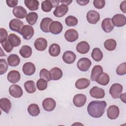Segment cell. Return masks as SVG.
<instances>
[{"label":"cell","instance_id":"obj_1","mask_svg":"<svg viewBox=\"0 0 126 126\" xmlns=\"http://www.w3.org/2000/svg\"><path fill=\"white\" fill-rule=\"evenodd\" d=\"M107 103L104 100H94L90 102L87 107L89 115L94 118L101 117L104 114Z\"/></svg>","mask_w":126,"mask_h":126},{"label":"cell","instance_id":"obj_2","mask_svg":"<svg viewBox=\"0 0 126 126\" xmlns=\"http://www.w3.org/2000/svg\"><path fill=\"white\" fill-rule=\"evenodd\" d=\"M92 62L90 59L87 58H82L80 59L77 63V66L78 68L81 71L85 72L89 70Z\"/></svg>","mask_w":126,"mask_h":126},{"label":"cell","instance_id":"obj_3","mask_svg":"<svg viewBox=\"0 0 126 126\" xmlns=\"http://www.w3.org/2000/svg\"><path fill=\"white\" fill-rule=\"evenodd\" d=\"M123 87L122 85L118 83L113 84L109 90V94L114 99L118 98L121 95Z\"/></svg>","mask_w":126,"mask_h":126},{"label":"cell","instance_id":"obj_4","mask_svg":"<svg viewBox=\"0 0 126 126\" xmlns=\"http://www.w3.org/2000/svg\"><path fill=\"white\" fill-rule=\"evenodd\" d=\"M23 26V22L18 19H13L10 21L9 24V27L10 30L20 34Z\"/></svg>","mask_w":126,"mask_h":126},{"label":"cell","instance_id":"obj_5","mask_svg":"<svg viewBox=\"0 0 126 126\" xmlns=\"http://www.w3.org/2000/svg\"><path fill=\"white\" fill-rule=\"evenodd\" d=\"M114 26L117 27H121L126 24V17L122 14H117L113 16L111 19Z\"/></svg>","mask_w":126,"mask_h":126},{"label":"cell","instance_id":"obj_6","mask_svg":"<svg viewBox=\"0 0 126 126\" xmlns=\"http://www.w3.org/2000/svg\"><path fill=\"white\" fill-rule=\"evenodd\" d=\"M42 105L43 109L48 112L52 111L56 107V102L55 100L50 97L45 98L42 103Z\"/></svg>","mask_w":126,"mask_h":126},{"label":"cell","instance_id":"obj_7","mask_svg":"<svg viewBox=\"0 0 126 126\" xmlns=\"http://www.w3.org/2000/svg\"><path fill=\"white\" fill-rule=\"evenodd\" d=\"M86 18L89 23L91 24H96L100 19V15L96 11L91 10L87 13Z\"/></svg>","mask_w":126,"mask_h":126},{"label":"cell","instance_id":"obj_8","mask_svg":"<svg viewBox=\"0 0 126 126\" xmlns=\"http://www.w3.org/2000/svg\"><path fill=\"white\" fill-rule=\"evenodd\" d=\"M9 93L11 96L15 98H19L22 96L23 92L22 88L20 86L13 84L9 87Z\"/></svg>","mask_w":126,"mask_h":126},{"label":"cell","instance_id":"obj_9","mask_svg":"<svg viewBox=\"0 0 126 126\" xmlns=\"http://www.w3.org/2000/svg\"><path fill=\"white\" fill-rule=\"evenodd\" d=\"M21 34L26 40H30L34 34V29L30 25H24L22 29Z\"/></svg>","mask_w":126,"mask_h":126},{"label":"cell","instance_id":"obj_10","mask_svg":"<svg viewBox=\"0 0 126 126\" xmlns=\"http://www.w3.org/2000/svg\"><path fill=\"white\" fill-rule=\"evenodd\" d=\"M89 93L92 97L96 99L102 98L105 96L104 90L97 86H94L91 89Z\"/></svg>","mask_w":126,"mask_h":126},{"label":"cell","instance_id":"obj_11","mask_svg":"<svg viewBox=\"0 0 126 126\" xmlns=\"http://www.w3.org/2000/svg\"><path fill=\"white\" fill-rule=\"evenodd\" d=\"M119 113V108L115 105H110L107 110V117L110 120L116 119L118 117Z\"/></svg>","mask_w":126,"mask_h":126},{"label":"cell","instance_id":"obj_12","mask_svg":"<svg viewBox=\"0 0 126 126\" xmlns=\"http://www.w3.org/2000/svg\"><path fill=\"white\" fill-rule=\"evenodd\" d=\"M86 100V96L82 94H77L75 95L73 98V104L77 107H81L84 106Z\"/></svg>","mask_w":126,"mask_h":126},{"label":"cell","instance_id":"obj_13","mask_svg":"<svg viewBox=\"0 0 126 126\" xmlns=\"http://www.w3.org/2000/svg\"><path fill=\"white\" fill-rule=\"evenodd\" d=\"M64 38L68 42H73L78 38V33L74 29H69L67 30L64 33Z\"/></svg>","mask_w":126,"mask_h":126},{"label":"cell","instance_id":"obj_14","mask_svg":"<svg viewBox=\"0 0 126 126\" xmlns=\"http://www.w3.org/2000/svg\"><path fill=\"white\" fill-rule=\"evenodd\" d=\"M62 59L65 63L72 64L75 62L76 59V55L72 51H66L63 53Z\"/></svg>","mask_w":126,"mask_h":126},{"label":"cell","instance_id":"obj_15","mask_svg":"<svg viewBox=\"0 0 126 126\" xmlns=\"http://www.w3.org/2000/svg\"><path fill=\"white\" fill-rule=\"evenodd\" d=\"M63 26L62 24L57 21H53L50 26L49 32L53 34H58L63 30Z\"/></svg>","mask_w":126,"mask_h":126},{"label":"cell","instance_id":"obj_16","mask_svg":"<svg viewBox=\"0 0 126 126\" xmlns=\"http://www.w3.org/2000/svg\"><path fill=\"white\" fill-rule=\"evenodd\" d=\"M35 70V66L32 62H27L25 63L22 67L23 73L27 76H31L33 75L34 73Z\"/></svg>","mask_w":126,"mask_h":126},{"label":"cell","instance_id":"obj_17","mask_svg":"<svg viewBox=\"0 0 126 126\" xmlns=\"http://www.w3.org/2000/svg\"><path fill=\"white\" fill-rule=\"evenodd\" d=\"M34 46L38 51H44L47 47V41L44 38H38L34 42Z\"/></svg>","mask_w":126,"mask_h":126},{"label":"cell","instance_id":"obj_18","mask_svg":"<svg viewBox=\"0 0 126 126\" xmlns=\"http://www.w3.org/2000/svg\"><path fill=\"white\" fill-rule=\"evenodd\" d=\"M101 28L104 32L106 33L110 32L114 28L111 19L110 18L104 19L101 23Z\"/></svg>","mask_w":126,"mask_h":126},{"label":"cell","instance_id":"obj_19","mask_svg":"<svg viewBox=\"0 0 126 126\" xmlns=\"http://www.w3.org/2000/svg\"><path fill=\"white\" fill-rule=\"evenodd\" d=\"M12 13L15 17L19 19H23L26 17L27 15L26 10L22 6L15 7L13 9Z\"/></svg>","mask_w":126,"mask_h":126},{"label":"cell","instance_id":"obj_20","mask_svg":"<svg viewBox=\"0 0 126 126\" xmlns=\"http://www.w3.org/2000/svg\"><path fill=\"white\" fill-rule=\"evenodd\" d=\"M21 78V75L20 72L17 70H11L8 72L7 75V79L8 81L11 83L15 84L19 81Z\"/></svg>","mask_w":126,"mask_h":126},{"label":"cell","instance_id":"obj_21","mask_svg":"<svg viewBox=\"0 0 126 126\" xmlns=\"http://www.w3.org/2000/svg\"><path fill=\"white\" fill-rule=\"evenodd\" d=\"M68 11V7L67 6L61 4L56 7L53 14L57 17H62L67 13Z\"/></svg>","mask_w":126,"mask_h":126},{"label":"cell","instance_id":"obj_22","mask_svg":"<svg viewBox=\"0 0 126 126\" xmlns=\"http://www.w3.org/2000/svg\"><path fill=\"white\" fill-rule=\"evenodd\" d=\"M90 49L89 43L85 41H82L79 42L76 45L77 51L82 54H85L87 53Z\"/></svg>","mask_w":126,"mask_h":126},{"label":"cell","instance_id":"obj_23","mask_svg":"<svg viewBox=\"0 0 126 126\" xmlns=\"http://www.w3.org/2000/svg\"><path fill=\"white\" fill-rule=\"evenodd\" d=\"M53 22V20L49 17H45L43 18L40 23V28L42 31L46 33L50 32L49 27L50 24Z\"/></svg>","mask_w":126,"mask_h":126},{"label":"cell","instance_id":"obj_24","mask_svg":"<svg viewBox=\"0 0 126 126\" xmlns=\"http://www.w3.org/2000/svg\"><path fill=\"white\" fill-rule=\"evenodd\" d=\"M11 102L7 98H2L0 99V107L2 111L5 113H9L11 108Z\"/></svg>","mask_w":126,"mask_h":126},{"label":"cell","instance_id":"obj_25","mask_svg":"<svg viewBox=\"0 0 126 126\" xmlns=\"http://www.w3.org/2000/svg\"><path fill=\"white\" fill-rule=\"evenodd\" d=\"M90 84V80L83 78L78 79L75 84V87L79 90H83L88 88Z\"/></svg>","mask_w":126,"mask_h":126},{"label":"cell","instance_id":"obj_26","mask_svg":"<svg viewBox=\"0 0 126 126\" xmlns=\"http://www.w3.org/2000/svg\"><path fill=\"white\" fill-rule=\"evenodd\" d=\"M110 81V77L109 75L105 72L101 73L95 79V81L99 84L102 86H106L108 85Z\"/></svg>","mask_w":126,"mask_h":126},{"label":"cell","instance_id":"obj_27","mask_svg":"<svg viewBox=\"0 0 126 126\" xmlns=\"http://www.w3.org/2000/svg\"><path fill=\"white\" fill-rule=\"evenodd\" d=\"M103 72V68L100 65H96L94 66L92 70L91 75V80L95 81L96 78Z\"/></svg>","mask_w":126,"mask_h":126},{"label":"cell","instance_id":"obj_28","mask_svg":"<svg viewBox=\"0 0 126 126\" xmlns=\"http://www.w3.org/2000/svg\"><path fill=\"white\" fill-rule=\"evenodd\" d=\"M51 80H58L60 79L63 76L62 70L58 67H54L50 70Z\"/></svg>","mask_w":126,"mask_h":126},{"label":"cell","instance_id":"obj_29","mask_svg":"<svg viewBox=\"0 0 126 126\" xmlns=\"http://www.w3.org/2000/svg\"><path fill=\"white\" fill-rule=\"evenodd\" d=\"M8 64L12 67L18 65L20 63V59L16 54H11L7 58Z\"/></svg>","mask_w":126,"mask_h":126},{"label":"cell","instance_id":"obj_30","mask_svg":"<svg viewBox=\"0 0 126 126\" xmlns=\"http://www.w3.org/2000/svg\"><path fill=\"white\" fill-rule=\"evenodd\" d=\"M24 3L26 6L31 11H35L38 9L39 3L37 0H25Z\"/></svg>","mask_w":126,"mask_h":126},{"label":"cell","instance_id":"obj_31","mask_svg":"<svg viewBox=\"0 0 126 126\" xmlns=\"http://www.w3.org/2000/svg\"><path fill=\"white\" fill-rule=\"evenodd\" d=\"M20 55L24 58L30 57L32 54V49L28 45H23L19 50Z\"/></svg>","mask_w":126,"mask_h":126},{"label":"cell","instance_id":"obj_32","mask_svg":"<svg viewBox=\"0 0 126 126\" xmlns=\"http://www.w3.org/2000/svg\"><path fill=\"white\" fill-rule=\"evenodd\" d=\"M49 53L52 57H57L61 53V48L59 44L53 43L49 47Z\"/></svg>","mask_w":126,"mask_h":126},{"label":"cell","instance_id":"obj_33","mask_svg":"<svg viewBox=\"0 0 126 126\" xmlns=\"http://www.w3.org/2000/svg\"><path fill=\"white\" fill-rule=\"evenodd\" d=\"M28 112L32 116H37L40 113V109L38 105L35 103L31 104L28 107Z\"/></svg>","mask_w":126,"mask_h":126},{"label":"cell","instance_id":"obj_34","mask_svg":"<svg viewBox=\"0 0 126 126\" xmlns=\"http://www.w3.org/2000/svg\"><path fill=\"white\" fill-rule=\"evenodd\" d=\"M8 40L13 47H17L21 43L20 38L14 33H10L8 35Z\"/></svg>","mask_w":126,"mask_h":126},{"label":"cell","instance_id":"obj_35","mask_svg":"<svg viewBox=\"0 0 126 126\" xmlns=\"http://www.w3.org/2000/svg\"><path fill=\"white\" fill-rule=\"evenodd\" d=\"M24 87L26 92L30 94L33 93L36 90L35 83L32 80L26 81L24 84Z\"/></svg>","mask_w":126,"mask_h":126},{"label":"cell","instance_id":"obj_36","mask_svg":"<svg viewBox=\"0 0 126 126\" xmlns=\"http://www.w3.org/2000/svg\"><path fill=\"white\" fill-rule=\"evenodd\" d=\"M91 56L94 61L99 62L102 59L103 54L99 48H94L92 51Z\"/></svg>","mask_w":126,"mask_h":126},{"label":"cell","instance_id":"obj_37","mask_svg":"<svg viewBox=\"0 0 126 126\" xmlns=\"http://www.w3.org/2000/svg\"><path fill=\"white\" fill-rule=\"evenodd\" d=\"M37 19L38 14L37 13L34 12H31L29 13L26 17V19L28 23L32 26L34 25L36 23Z\"/></svg>","mask_w":126,"mask_h":126},{"label":"cell","instance_id":"obj_38","mask_svg":"<svg viewBox=\"0 0 126 126\" xmlns=\"http://www.w3.org/2000/svg\"><path fill=\"white\" fill-rule=\"evenodd\" d=\"M117 46V43L115 40L113 39H108L105 41L104 46L108 51H113L115 49Z\"/></svg>","mask_w":126,"mask_h":126},{"label":"cell","instance_id":"obj_39","mask_svg":"<svg viewBox=\"0 0 126 126\" xmlns=\"http://www.w3.org/2000/svg\"><path fill=\"white\" fill-rule=\"evenodd\" d=\"M53 6L51 0H44L41 3V9L45 12H50L53 8Z\"/></svg>","mask_w":126,"mask_h":126},{"label":"cell","instance_id":"obj_40","mask_svg":"<svg viewBox=\"0 0 126 126\" xmlns=\"http://www.w3.org/2000/svg\"><path fill=\"white\" fill-rule=\"evenodd\" d=\"M65 23L67 26L74 27L77 25L78 20L73 16H68L65 19Z\"/></svg>","mask_w":126,"mask_h":126},{"label":"cell","instance_id":"obj_41","mask_svg":"<svg viewBox=\"0 0 126 126\" xmlns=\"http://www.w3.org/2000/svg\"><path fill=\"white\" fill-rule=\"evenodd\" d=\"M39 76L40 78L45 80L47 82H49L51 80V77L50 71L46 68H42L40 71Z\"/></svg>","mask_w":126,"mask_h":126},{"label":"cell","instance_id":"obj_42","mask_svg":"<svg viewBox=\"0 0 126 126\" xmlns=\"http://www.w3.org/2000/svg\"><path fill=\"white\" fill-rule=\"evenodd\" d=\"M48 86L47 82L42 78L39 79L37 80L36 82V87L38 90L39 91H43L45 90Z\"/></svg>","mask_w":126,"mask_h":126},{"label":"cell","instance_id":"obj_43","mask_svg":"<svg viewBox=\"0 0 126 126\" xmlns=\"http://www.w3.org/2000/svg\"><path fill=\"white\" fill-rule=\"evenodd\" d=\"M8 68V63H7L6 60L1 59L0 60V74L2 75L6 73Z\"/></svg>","mask_w":126,"mask_h":126},{"label":"cell","instance_id":"obj_44","mask_svg":"<svg viewBox=\"0 0 126 126\" xmlns=\"http://www.w3.org/2000/svg\"><path fill=\"white\" fill-rule=\"evenodd\" d=\"M116 73L119 75H124L126 73V63L124 62L118 66Z\"/></svg>","mask_w":126,"mask_h":126},{"label":"cell","instance_id":"obj_45","mask_svg":"<svg viewBox=\"0 0 126 126\" xmlns=\"http://www.w3.org/2000/svg\"><path fill=\"white\" fill-rule=\"evenodd\" d=\"M0 43H1L2 47L4 49V50L7 53L10 52L13 49L14 47L10 43V42L9 41L8 39Z\"/></svg>","mask_w":126,"mask_h":126},{"label":"cell","instance_id":"obj_46","mask_svg":"<svg viewBox=\"0 0 126 126\" xmlns=\"http://www.w3.org/2000/svg\"><path fill=\"white\" fill-rule=\"evenodd\" d=\"M93 4L95 8L97 9H102L105 5V1L104 0H94Z\"/></svg>","mask_w":126,"mask_h":126},{"label":"cell","instance_id":"obj_47","mask_svg":"<svg viewBox=\"0 0 126 126\" xmlns=\"http://www.w3.org/2000/svg\"><path fill=\"white\" fill-rule=\"evenodd\" d=\"M0 42L1 43L6 40H7V38L8 36L7 32L5 29L0 28Z\"/></svg>","mask_w":126,"mask_h":126},{"label":"cell","instance_id":"obj_48","mask_svg":"<svg viewBox=\"0 0 126 126\" xmlns=\"http://www.w3.org/2000/svg\"><path fill=\"white\" fill-rule=\"evenodd\" d=\"M7 5L10 7H15L18 4V1L17 0H6Z\"/></svg>","mask_w":126,"mask_h":126},{"label":"cell","instance_id":"obj_49","mask_svg":"<svg viewBox=\"0 0 126 126\" xmlns=\"http://www.w3.org/2000/svg\"><path fill=\"white\" fill-rule=\"evenodd\" d=\"M120 9L124 13H126V1H122L120 4Z\"/></svg>","mask_w":126,"mask_h":126},{"label":"cell","instance_id":"obj_50","mask_svg":"<svg viewBox=\"0 0 126 126\" xmlns=\"http://www.w3.org/2000/svg\"><path fill=\"white\" fill-rule=\"evenodd\" d=\"M76 2L80 5L84 6V5H86L88 4V3L90 2V0H77Z\"/></svg>","mask_w":126,"mask_h":126},{"label":"cell","instance_id":"obj_51","mask_svg":"<svg viewBox=\"0 0 126 126\" xmlns=\"http://www.w3.org/2000/svg\"><path fill=\"white\" fill-rule=\"evenodd\" d=\"M60 2L62 3V4H63V5H69L72 2V0H61Z\"/></svg>","mask_w":126,"mask_h":126},{"label":"cell","instance_id":"obj_52","mask_svg":"<svg viewBox=\"0 0 126 126\" xmlns=\"http://www.w3.org/2000/svg\"><path fill=\"white\" fill-rule=\"evenodd\" d=\"M51 0L53 4V7H56L57 6H58L59 2H60V0Z\"/></svg>","mask_w":126,"mask_h":126},{"label":"cell","instance_id":"obj_53","mask_svg":"<svg viewBox=\"0 0 126 126\" xmlns=\"http://www.w3.org/2000/svg\"><path fill=\"white\" fill-rule=\"evenodd\" d=\"M121 98V100L125 103H126V93H124L122 94H121V95L119 96Z\"/></svg>","mask_w":126,"mask_h":126}]
</instances>
